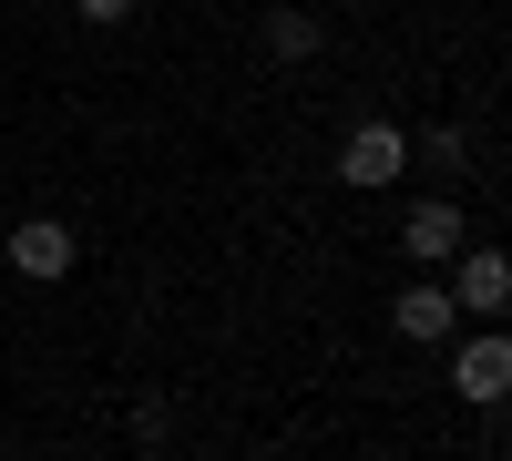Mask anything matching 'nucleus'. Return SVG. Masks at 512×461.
I'll use <instances>...</instances> for the list:
<instances>
[{
  "mask_svg": "<svg viewBox=\"0 0 512 461\" xmlns=\"http://www.w3.org/2000/svg\"><path fill=\"white\" fill-rule=\"evenodd\" d=\"M82 21H134V0H72Z\"/></svg>",
  "mask_w": 512,
  "mask_h": 461,
  "instance_id": "obj_10",
  "label": "nucleus"
},
{
  "mask_svg": "<svg viewBox=\"0 0 512 461\" xmlns=\"http://www.w3.org/2000/svg\"><path fill=\"white\" fill-rule=\"evenodd\" d=\"M451 390H461V400H482V410L512 390V339H502V328H472V339L451 349Z\"/></svg>",
  "mask_w": 512,
  "mask_h": 461,
  "instance_id": "obj_5",
  "label": "nucleus"
},
{
  "mask_svg": "<svg viewBox=\"0 0 512 461\" xmlns=\"http://www.w3.org/2000/svg\"><path fill=\"white\" fill-rule=\"evenodd\" d=\"M400 246H410V267H451L461 246H472V226H461L451 195H420L410 216H400Z\"/></svg>",
  "mask_w": 512,
  "mask_h": 461,
  "instance_id": "obj_4",
  "label": "nucleus"
},
{
  "mask_svg": "<svg viewBox=\"0 0 512 461\" xmlns=\"http://www.w3.org/2000/svg\"><path fill=\"white\" fill-rule=\"evenodd\" d=\"M0 257H11L31 287H52V277H72V257H82V236L62 226V216H21L11 236H0Z\"/></svg>",
  "mask_w": 512,
  "mask_h": 461,
  "instance_id": "obj_2",
  "label": "nucleus"
},
{
  "mask_svg": "<svg viewBox=\"0 0 512 461\" xmlns=\"http://www.w3.org/2000/svg\"><path fill=\"white\" fill-rule=\"evenodd\" d=\"M62 461H93V451H62Z\"/></svg>",
  "mask_w": 512,
  "mask_h": 461,
  "instance_id": "obj_11",
  "label": "nucleus"
},
{
  "mask_svg": "<svg viewBox=\"0 0 512 461\" xmlns=\"http://www.w3.org/2000/svg\"><path fill=\"white\" fill-rule=\"evenodd\" d=\"M390 328L410 349H451V328H461V308H451V287L441 277H420V287H400V308H390Z\"/></svg>",
  "mask_w": 512,
  "mask_h": 461,
  "instance_id": "obj_6",
  "label": "nucleus"
},
{
  "mask_svg": "<svg viewBox=\"0 0 512 461\" xmlns=\"http://www.w3.org/2000/svg\"><path fill=\"white\" fill-rule=\"evenodd\" d=\"M134 441H144V451H164V441H175V410L144 400V410H134Z\"/></svg>",
  "mask_w": 512,
  "mask_h": 461,
  "instance_id": "obj_9",
  "label": "nucleus"
},
{
  "mask_svg": "<svg viewBox=\"0 0 512 461\" xmlns=\"http://www.w3.org/2000/svg\"><path fill=\"white\" fill-rule=\"evenodd\" d=\"M410 164H441V175H461V164H472V144H461L451 123H431V134H410Z\"/></svg>",
  "mask_w": 512,
  "mask_h": 461,
  "instance_id": "obj_8",
  "label": "nucleus"
},
{
  "mask_svg": "<svg viewBox=\"0 0 512 461\" xmlns=\"http://www.w3.org/2000/svg\"><path fill=\"white\" fill-rule=\"evenodd\" d=\"M441 287H451L461 318H502V308H512V267H502V246H461Z\"/></svg>",
  "mask_w": 512,
  "mask_h": 461,
  "instance_id": "obj_3",
  "label": "nucleus"
},
{
  "mask_svg": "<svg viewBox=\"0 0 512 461\" xmlns=\"http://www.w3.org/2000/svg\"><path fill=\"white\" fill-rule=\"evenodd\" d=\"M318 41H328L318 11H267V52H277V62H318Z\"/></svg>",
  "mask_w": 512,
  "mask_h": 461,
  "instance_id": "obj_7",
  "label": "nucleus"
},
{
  "mask_svg": "<svg viewBox=\"0 0 512 461\" xmlns=\"http://www.w3.org/2000/svg\"><path fill=\"white\" fill-rule=\"evenodd\" d=\"M410 175V134H400V123H359V134L349 144H338V185H359V195H379V185H400Z\"/></svg>",
  "mask_w": 512,
  "mask_h": 461,
  "instance_id": "obj_1",
  "label": "nucleus"
}]
</instances>
